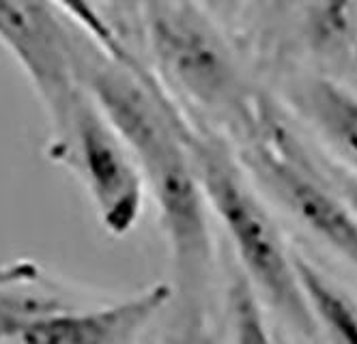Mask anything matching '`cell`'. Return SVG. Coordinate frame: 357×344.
<instances>
[{
	"mask_svg": "<svg viewBox=\"0 0 357 344\" xmlns=\"http://www.w3.org/2000/svg\"><path fill=\"white\" fill-rule=\"evenodd\" d=\"M293 267L314 325L325 329L331 344H357L355 301L299 254H293Z\"/></svg>",
	"mask_w": 357,
	"mask_h": 344,
	"instance_id": "9",
	"label": "cell"
},
{
	"mask_svg": "<svg viewBox=\"0 0 357 344\" xmlns=\"http://www.w3.org/2000/svg\"><path fill=\"white\" fill-rule=\"evenodd\" d=\"M160 0H99L101 9L106 11L110 22L114 24L112 17H123V20H138L144 24L146 15L153 11Z\"/></svg>",
	"mask_w": 357,
	"mask_h": 344,
	"instance_id": "12",
	"label": "cell"
},
{
	"mask_svg": "<svg viewBox=\"0 0 357 344\" xmlns=\"http://www.w3.org/2000/svg\"><path fill=\"white\" fill-rule=\"evenodd\" d=\"M75 77L130 149L146 196L172 252L178 280L200 284L211 264V214L190 149V121L160 89L158 77L108 59L104 52L75 50Z\"/></svg>",
	"mask_w": 357,
	"mask_h": 344,
	"instance_id": "1",
	"label": "cell"
},
{
	"mask_svg": "<svg viewBox=\"0 0 357 344\" xmlns=\"http://www.w3.org/2000/svg\"><path fill=\"white\" fill-rule=\"evenodd\" d=\"M329 179H331V183H334L338 196L357 216V174L342 168V166H329Z\"/></svg>",
	"mask_w": 357,
	"mask_h": 344,
	"instance_id": "14",
	"label": "cell"
},
{
	"mask_svg": "<svg viewBox=\"0 0 357 344\" xmlns=\"http://www.w3.org/2000/svg\"><path fill=\"white\" fill-rule=\"evenodd\" d=\"M310 3L312 0H248L243 17L252 13V24H257L259 29H271L293 13H303Z\"/></svg>",
	"mask_w": 357,
	"mask_h": 344,
	"instance_id": "11",
	"label": "cell"
},
{
	"mask_svg": "<svg viewBox=\"0 0 357 344\" xmlns=\"http://www.w3.org/2000/svg\"><path fill=\"white\" fill-rule=\"evenodd\" d=\"M243 131L241 166L297 222L357 267V216L331 192L325 174L312 166L297 136L275 117L267 101L259 99Z\"/></svg>",
	"mask_w": 357,
	"mask_h": 344,
	"instance_id": "5",
	"label": "cell"
},
{
	"mask_svg": "<svg viewBox=\"0 0 357 344\" xmlns=\"http://www.w3.org/2000/svg\"><path fill=\"white\" fill-rule=\"evenodd\" d=\"M185 344H215L211 336H207L205 327H202V323H190V329H188V340Z\"/></svg>",
	"mask_w": 357,
	"mask_h": 344,
	"instance_id": "15",
	"label": "cell"
},
{
	"mask_svg": "<svg viewBox=\"0 0 357 344\" xmlns=\"http://www.w3.org/2000/svg\"><path fill=\"white\" fill-rule=\"evenodd\" d=\"M226 316L231 344H275L267 325L263 299L241 269L231 276L226 290Z\"/></svg>",
	"mask_w": 357,
	"mask_h": 344,
	"instance_id": "10",
	"label": "cell"
},
{
	"mask_svg": "<svg viewBox=\"0 0 357 344\" xmlns=\"http://www.w3.org/2000/svg\"><path fill=\"white\" fill-rule=\"evenodd\" d=\"M146 41L164 80L196 108L250 123L259 97L248 91L226 29L194 0H160L144 20Z\"/></svg>",
	"mask_w": 357,
	"mask_h": 344,
	"instance_id": "3",
	"label": "cell"
},
{
	"mask_svg": "<svg viewBox=\"0 0 357 344\" xmlns=\"http://www.w3.org/2000/svg\"><path fill=\"white\" fill-rule=\"evenodd\" d=\"M301 37L317 59L357 73V0H312Z\"/></svg>",
	"mask_w": 357,
	"mask_h": 344,
	"instance_id": "8",
	"label": "cell"
},
{
	"mask_svg": "<svg viewBox=\"0 0 357 344\" xmlns=\"http://www.w3.org/2000/svg\"><path fill=\"white\" fill-rule=\"evenodd\" d=\"M190 149L209 214L224 228L241 274L289 325L303 336L314 334L317 325L297 282L293 254L250 188L239 157L211 129H196L192 123Z\"/></svg>",
	"mask_w": 357,
	"mask_h": 344,
	"instance_id": "2",
	"label": "cell"
},
{
	"mask_svg": "<svg viewBox=\"0 0 357 344\" xmlns=\"http://www.w3.org/2000/svg\"><path fill=\"white\" fill-rule=\"evenodd\" d=\"M205 11L218 22L224 29L233 26L243 17V11L248 7V0H202L200 3Z\"/></svg>",
	"mask_w": 357,
	"mask_h": 344,
	"instance_id": "13",
	"label": "cell"
},
{
	"mask_svg": "<svg viewBox=\"0 0 357 344\" xmlns=\"http://www.w3.org/2000/svg\"><path fill=\"white\" fill-rule=\"evenodd\" d=\"M50 157L82 183L95 214L114 237L132 232L142 218L144 181L130 149L78 82L50 112Z\"/></svg>",
	"mask_w": 357,
	"mask_h": 344,
	"instance_id": "4",
	"label": "cell"
},
{
	"mask_svg": "<svg viewBox=\"0 0 357 344\" xmlns=\"http://www.w3.org/2000/svg\"><path fill=\"white\" fill-rule=\"evenodd\" d=\"M297 105L357 174V93L331 77H308L297 91Z\"/></svg>",
	"mask_w": 357,
	"mask_h": 344,
	"instance_id": "7",
	"label": "cell"
},
{
	"mask_svg": "<svg viewBox=\"0 0 357 344\" xmlns=\"http://www.w3.org/2000/svg\"><path fill=\"white\" fill-rule=\"evenodd\" d=\"M170 299L166 282L106 304L69 297L17 327L7 344H136Z\"/></svg>",
	"mask_w": 357,
	"mask_h": 344,
	"instance_id": "6",
	"label": "cell"
}]
</instances>
